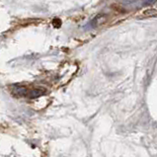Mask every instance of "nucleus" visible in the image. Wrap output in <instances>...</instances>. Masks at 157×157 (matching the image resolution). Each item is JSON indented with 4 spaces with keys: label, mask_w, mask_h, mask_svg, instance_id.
<instances>
[{
    "label": "nucleus",
    "mask_w": 157,
    "mask_h": 157,
    "mask_svg": "<svg viewBox=\"0 0 157 157\" xmlns=\"http://www.w3.org/2000/svg\"><path fill=\"white\" fill-rule=\"evenodd\" d=\"M44 93H46V91H44V89H40V88L34 89L33 88V89H29L26 97L31 98V99H34V98H38L40 96H43Z\"/></svg>",
    "instance_id": "nucleus-2"
},
{
    "label": "nucleus",
    "mask_w": 157,
    "mask_h": 157,
    "mask_svg": "<svg viewBox=\"0 0 157 157\" xmlns=\"http://www.w3.org/2000/svg\"><path fill=\"white\" fill-rule=\"evenodd\" d=\"M11 93L15 97H26L29 89L25 86H20V85H14L10 88Z\"/></svg>",
    "instance_id": "nucleus-1"
},
{
    "label": "nucleus",
    "mask_w": 157,
    "mask_h": 157,
    "mask_svg": "<svg viewBox=\"0 0 157 157\" xmlns=\"http://www.w3.org/2000/svg\"><path fill=\"white\" fill-rule=\"evenodd\" d=\"M144 14H145L147 17H151V16L157 15V11L152 10V9H149V10H146V11L144 12Z\"/></svg>",
    "instance_id": "nucleus-3"
}]
</instances>
